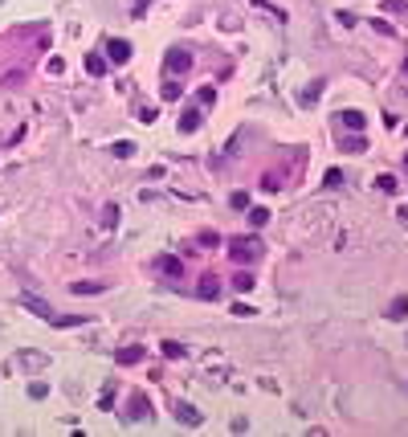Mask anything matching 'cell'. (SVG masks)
I'll return each instance as SVG.
<instances>
[{"label":"cell","instance_id":"5","mask_svg":"<svg viewBox=\"0 0 408 437\" xmlns=\"http://www.w3.org/2000/svg\"><path fill=\"white\" fill-rule=\"evenodd\" d=\"M172 413H176L184 425H200V413L192 409V404H172Z\"/></svg>","mask_w":408,"mask_h":437},{"label":"cell","instance_id":"18","mask_svg":"<svg viewBox=\"0 0 408 437\" xmlns=\"http://www.w3.org/2000/svg\"><path fill=\"white\" fill-rule=\"evenodd\" d=\"M164 356H172V360H180V356H184V348H180V343H164Z\"/></svg>","mask_w":408,"mask_h":437},{"label":"cell","instance_id":"7","mask_svg":"<svg viewBox=\"0 0 408 437\" xmlns=\"http://www.w3.org/2000/svg\"><path fill=\"white\" fill-rule=\"evenodd\" d=\"M131 417H139V421H147V417H151V404H147L143 396H135V400H131Z\"/></svg>","mask_w":408,"mask_h":437},{"label":"cell","instance_id":"2","mask_svg":"<svg viewBox=\"0 0 408 437\" xmlns=\"http://www.w3.org/2000/svg\"><path fill=\"white\" fill-rule=\"evenodd\" d=\"M164 66H168L172 74H188V70H192V53H188V49H168Z\"/></svg>","mask_w":408,"mask_h":437},{"label":"cell","instance_id":"22","mask_svg":"<svg viewBox=\"0 0 408 437\" xmlns=\"http://www.w3.org/2000/svg\"><path fill=\"white\" fill-rule=\"evenodd\" d=\"M404 168H408V155H404Z\"/></svg>","mask_w":408,"mask_h":437},{"label":"cell","instance_id":"16","mask_svg":"<svg viewBox=\"0 0 408 437\" xmlns=\"http://www.w3.org/2000/svg\"><path fill=\"white\" fill-rule=\"evenodd\" d=\"M229 204H233V208H249V192H233Z\"/></svg>","mask_w":408,"mask_h":437},{"label":"cell","instance_id":"11","mask_svg":"<svg viewBox=\"0 0 408 437\" xmlns=\"http://www.w3.org/2000/svg\"><path fill=\"white\" fill-rule=\"evenodd\" d=\"M86 70H90V74H106V61H102L98 53H90V57H86Z\"/></svg>","mask_w":408,"mask_h":437},{"label":"cell","instance_id":"4","mask_svg":"<svg viewBox=\"0 0 408 437\" xmlns=\"http://www.w3.org/2000/svg\"><path fill=\"white\" fill-rule=\"evenodd\" d=\"M106 53H110V61H127V57H131V45L114 37V41H106Z\"/></svg>","mask_w":408,"mask_h":437},{"label":"cell","instance_id":"10","mask_svg":"<svg viewBox=\"0 0 408 437\" xmlns=\"http://www.w3.org/2000/svg\"><path fill=\"white\" fill-rule=\"evenodd\" d=\"M70 290H74V294H98V290H102V282H74Z\"/></svg>","mask_w":408,"mask_h":437},{"label":"cell","instance_id":"19","mask_svg":"<svg viewBox=\"0 0 408 437\" xmlns=\"http://www.w3.org/2000/svg\"><path fill=\"white\" fill-rule=\"evenodd\" d=\"M375 184H380V188H384V192H396V180H392V176H380V180H375Z\"/></svg>","mask_w":408,"mask_h":437},{"label":"cell","instance_id":"15","mask_svg":"<svg viewBox=\"0 0 408 437\" xmlns=\"http://www.w3.org/2000/svg\"><path fill=\"white\" fill-rule=\"evenodd\" d=\"M404 310H408V298H396V302H392V310H388V315H392V319H400V315H404Z\"/></svg>","mask_w":408,"mask_h":437},{"label":"cell","instance_id":"9","mask_svg":"<svg viewBox=\"0 0 408 437\" xmlns=\"http://www.w3.org/2000/svg\"><path fill=\"white\" fill-rule=\"evenodd\" d=\"M339 119H343V127H351V131H359V127H363V115H359V111H343Z\"/></svg>","mask_w":408,"mask_h":437},{"label":"cell","instance_id":"14","mask_svg":"<svg viewBox=\"0 0 408 437\" xmlns=\"http://www.w3.org/2000/svg\"><path fill=\"white\" fill-rule=\"evenodd\" d=\"M25 306H29V310H37V315H41V319H53V315H49V306H45V302H37V298H29Z\"/></svg>","mask_w":408,"mask_h":437},{"label":"cell","instance_id":"8","mask_svg":"<svg viewBox=\"0 0 408 437\" xmlns=\"http://www.w3.org/2000/svg\"><path fill=\"white\" fill-rule=\"evenodd\" d=\"M114 360H118V364H139V360H143V348H122Z\"/></svg>","mask_w":408,"mask_h":437},{"label":"cell","instance_id":"1","mask_svg":"<svg viewBox=\"0 0 408 437\" xmlns=\"http://www.w3.org/2000/svg\"><path fill=\"white\" fill-rule=\"evenodd\" d=\"M229 254H233L237 262H253V258L265 254V245H261L257 233H249V237H233V241H229Z\"/></svg>","mask_w":408,"mask_h":437},{"label":"cell","instance_id":"17","mask_svg":"<svg viewBox=\"0 0 408 437\" xmlns=\"http://www.w3.org/2000/svg\"><path fill=\"white\" fill-rule=\"evenodd\" d=\"M131 151H135V147H131L127 139H122V143H114V155H118V160H127V155H131Z\"/></svg>","mask_w":408,"mask_h":437},{"label":"cell","instance_id":"3","mask_svg":"<svg viewBox=\"0 0 408 437\" xmlns=\"http://www.w3.org/2000/svg\"><path fill=\"white\" fill-rule=\"evenodd\" d=\"M216 290H221V278H216V274H204L200 282H196V294L200 298H216Z\"/></svg>","mask_w":408,"mask_h":437},{"label":"cell","instance_id":"6","mask_svg":"<svg viewBox=\"0 0 408 437\" xmlns=\"http://www.w3.org/2000/svg\"><path fill=\"white\" fill-rule=\"evenodd\" d=\"M196 123H200V111H196V106H188L184 119H180V131H196Z\"/></svg>","mask_w":408,"mask_h":437},{"label":"cell","instance_id":"12","mask_svg":"<svg viewBox=\"0 0 408 437\" xmlns=\"http://www.w3.org/2000/svg\"><path fill=\"white\" fill-rule=\"evenodd\" d=\"M265 221H269V212H265V208H249V225H253V229H261Z\"/></svg>","mask_w":408,"mask_h":437},{"label":"cell","instance_id":"13","mask_svg":"<svg viewBox=\"0 0 408 437\" xmlns=\"http://www.w3.org/2000/svg\"><path fill=\"white\" fill-rule=\"evenodd\" d=\"M160 266H164V274H172V278H176V274H180V270H184V266H180V258H164V262H160Z\"/></svg>","mask_w":408,"mask_h":437},{"label":"cell","instance_id":"21","mask_svg":"<svg viewBox=\"0 0 408 437\" xmlns=\"http://www.w3.org/2000/svg\"><path fill=\"white\" fill-rule=\"evenodd\" d=\"M404 74H408V57H404Z\"/></svg>","mask_w":408,"mask_h":437},{"label":"cell","instance_id":"20","mask_svg":"<svg viewBox=\"0 0 408 437\" xmlns=\"http://www.w3.org/2000/svg\"><path fill=\"white\" fill-rule=\"evenodd\" d=\"M164 98H180V86L176 82H164Z\"/></svg>","mask_w":408,"mask_h":437}]
</instances>
